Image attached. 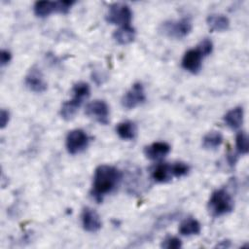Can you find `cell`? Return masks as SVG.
<instances>
[{
	"label": "cell",
	"instance_id": "1",
	"mask_svg": "<svg viewBox=\"0 0 249 249\" xmlns=\"http://www.w3.org/2000/svg\"><path fill=\"white\" fill-rule=\"evenodd\" d=\"M122 180L121 171L115 166L101 164L94 170L90 194L92 197L101 202L103 197L112 193Z\"/></svg>",
	"mask_w": 249,
	"mask_h": 249
},
{
	"label": "cell",
	"instance_id": "2",
	"mask_svg": "<svg viewBox=\"0 0 249 249\" xmlns=\"http://www.w3.org/2000/svg\"><path fill=\"white\" fill-rule=\"evenodd\" d=\"M89 86L85 82H79L73 86L72 94L73 97L70 100L65 101L60 109V116L65 121L72 120L77 114L79 108L85 99L89 96Z\"/></svg>",
	"mask_w": 249,
	"mask_h": 249
},
{
	"label": "cell",
	"instance_id": "3",
	"mask_svg": "<svg viewBox=\"0 0 249 249\" xmlns=\"http://www.w3.org/2000/svg\"><path fill=\"white\" fill-rule=\"evenodd\" d=\"M207 209L212 217L229 214L233 209V198L226 189H219L211 194Z\"/></svg>",
	"mask_w": 249,
	"mask_h": 249
},
{
	"label": "cell",
	"instance_id": "4",
	"mask_svg": "<svg viewBox=\"0 0 249 249\" xmlns=\"http://www.w3.org/2000/svg\"><path fill=\"white\" fill-rule=\"evenodd\" d=\"M160 32L170 38L181 39L186 37L192 31V22L189 18L178 20H167L161 23Z\"/></svg>",
	"mask_w": 249,
	"mask_h": 249
},
{
	"label": "cell",
	"instance_id": "5",
	"mask_svg": "<svg viewBox=\"0 0 249 249\" xmlns=\"http://www.w3.org/2000/svg\"><path fill=\"white\" fill-rule=\"evenodd\" d=\"M132 18V12L126 4L115 3L112 4L107 12L106 20L111 24L122 26L130 25Z\"/></svg>",
	"mask_w": 249,
	"mask_h": 249
},
{
	"label": "cell",
	"instance_id": "6",
	"mask_svg": "<svg viewBox=\"0 0 249 249\" xmlns=\"http://www.w3.org/2000/svg\"><path fill=\"white\" fill-rule=\"evenodd\" d=\"M66 150L71 155L83 152L89 145V136L83 129H73L66 136Z\"/></svg>",
	"mask_w": 249,
	"mask_h": 249
},
{
	"label": "cell",
	"instance_id": "7",
	"mask_svg": "<svg viewBox=\"0 0 249 249\" xmlns=\"http://www.w3.org/2000/svg\"><path fill=\"white\" fill-rule=\"evenodd\" d=\"M146 100L145 90L141 83H135L124 94L122 98V105L126 109H133Z\"/></svg>",
	"mask_w": 249,
	"mask_h": 249
},
{
	"label": "cell",
	"instance_id": "8",
	"mask_svg": "<svg viewBox=\"0 0 249 249\" xmlns=\"http://www.w3.org/2000/svg\"><path fill=\"white\" fill-rule=\"evenodd\" d=\"M86 114L101 124L109 123V107L104 100H93L86 106Z\"/></svg>",
	"mask_w": 249,
	"mask_h": 249
},
{
	"label": "cell",
	"instance_id": "9",
	"mask_svg": "<svg viewBox=\"0 0 249 249\" xmlns=\"http://www.w3.org/2000/svg\"><path fill=\"white\" fill-rule=\"evenodd\" d=\"M203 57V54L197 49V47L196 49H191L183 55L181 62L182 67L192 74H196L201 69Z\"/></svg>",
	"mask_w": 249,
	"mask_h": 249
},
{
	"label": "cell",
	"instance_id": "10",
	"mask_svg": "<svg viewBox=\"0 0 249 249\" xmlns=\"http://www.w3.org/2000/svg\"><path fill=\"white\" fill-rule=\"evenodd\" d=\"M25 86L33 92L41 93L47 89V83L44 80V76L39 68L32 67L27 73L25 80Z\"/></svg>",
	"mask_w": 249,
	"mask_h": 249
},
{
	"label": "cell",
	"instance_id": "11",
	"mask_svg": "<svg viewBox=\"0 0 249 249\" xmlns=\"http://www.w3.org/2000/svg\"><path fill=\"white\" fill-rule=\"evenodd\" d=\"M81 219L84 230L89 232H95L101 228V220L99 215L89 207L83 209Z\"/></svg>",
	"mask_w": 249,
	"mask_h": 249
},
{
	"label": "cell",
	"instance_id": "12",
	"mask_svg": "<svg viewBox=\"0 0 249 249\" xmlns=\"http://www.w3.org/2000/svg\"><path fill=\"white\" fill-rule=\"evenodd\" d=\"M170 152V146L166 142H154L144 148V155L151 160H160Z\"/></svg>",
	"mask_w": 249,
	"mask_h": 249
},
{
	"label": "cell",
	"instance_id": "13",
	"mask_svg": "<svg viewBox=\"0 0 249 249\" xmlns=\"http://www.w3.org/2000/svg\"><path fill=\"white\" fill-rule=\"evenodd\" d=\"M244 118L243 108L240 106L234 107L228 111L224 116L225 124L231 129H236L241 126Z\"/></svg>",
	"mask_w": 249,
	"mask_h": 249
},
{
	"label": "cell",
	"instance_id": "14",
	"mask_svg": "<svg viewBox=\"0 0 249 249\" xmlns=\"http://www.w3.org/2000/svg\"><path fill=\"white\" fill-rule=\"evenodd\" d=\"M135 29L131 25L122 26L115 30L113 34V38L120 45H127L130 44L135 38Z\"/></svg>",
	"mask_w": 249,
	"mask_h": 249
},
{
	"label": "cell",
	"instance_id": "15",
	"mask_svg": "<svg viewBox=\"0 0 249 249\" xmlns=\"http://www.w3.org/2000/svg\"><path fill=\"white\" fill-rule=\"evenodd\" d=\"M152 178L158 183H166L173 178L171 164L160 163L152 170Z\"/></svg>",
	"mask_w": 249,
	"mask_h": 249
},
{
	"label": "cell",
	"instance_id": "16",
	"mask_svg": "<svg viewBox=\"0 0 249 249\" xmlns=\"http://www.w3.org/2000/svg\"><path fill=\"white\" fill-rule=\"evenodd\" d=\"M116 132L120 138L124 140H132L135 138L137 133V128L134 123L130 121H124L116 126Z\"/></svg>",
	"mask_w": 249,
	"mask_h": 249
},
{
	"label": "cell",
	"instance_id": "17",
	"mask_svg": "<svg viewBox=\"0 0 249 249\" xmlns=\"http://www.w3.org/2000/svg\"><path fill=\"white\" fill-rule=\"evenodd\" d=\"M206 22L208 27L212 31H217V32L225 31L230 26L229 18L223 15H210L206 18Z\"/></svg>",
	"mask_w": 249,
	"mask_h": 249
},
{
	"label": "cell",
	"instance_id": "18",
	"mask_svg": "<svg viewBox=\"0 0 249 249\" xmlns=\"http://www.w3.org/2000/svg\"><path fill=\"white\" fill-rule=\"evenodd\" d=\"M200 224L195 218H187L179 226V232L184 236L198 234L200 232Z\"/></svg>",
	"mask_w": 249,
	"mask_h": 249
},
{
	"label": "cell",
	"instance_id": "19",
	"mask_svg": "<svg viewBox=\"0 0 249 249\" xmlns=\"http://www.w3.org/2000/svg\"><path fill=\"white\" fill-rule=\"evenodd\" d=\"M223 143V135L219 131H210L202 138V146L207 150H215Z\"/></svg>",
	"mask_w": 249,
	"mask_h": 249
},
{
	"label": "cell",
	"instance_id": "20",
	"mask_svg": "<svg viewBox=\"0 0 249 249\" xmlns=\"http://www.w3.org/2000/svg\"><path fill=\"white\" fill-rule=\"evenodd\" d=\"M34 14L39 18H46L55 12V2L38 1L33 7Z\"/></svg>",
	"mask_w": 249,
	"mask_h": 249
},
{
	"label": "cell",
	"instance_id": "21",
	"mask_svg": "<svg viewBox=\"0 0 249 249\" xmlns=\"http://www.w3.org/2000/svg\"><path fill=\"white\" fill-rule=\"evenodd\" d=\"M235 147L239 154L246 155L249 151L248 136L245 131H239L235 137Z\"/></svg>",
	"mask_w": 249,
	"mask_h": 249
},
{
	"label": "cell",
	"instance_id": "22",
	"mask_svg": "<svg viewBox=\"0 0 249 249\" xmlns=\"http://www.w3.org/2000/svg\"><path fill=\"white\" fill-rule=\"evenodd\" d=\"M171 169H172L173 177H176V178L183 177V176L187 175L190 171L189 165L186 164L185 162H182V161L172 163L171 164Z\"/></svg>",
	"mask_w": 249,
	"mask_h": 249
},
{
	"label": "cell",
	"instance_id": "23",
	"mask_svg": "<svg viewBox=\"0 0 249 249\" xmlns=\"http://www.w3.org/2000/svg\"><path fill=\"white\" fill-rule=\"evenodd\" d=\"M161 247L166 249H178L182 247V242L175 236H167L161 243Z\"/></svg>",
	"mask_w": 249,
	"mask_h": 249
},
{
	"label": "cell",
	"instance_id": "24",
	"mask_svg": "<svg viewBox=\"0 0 249 249\" xmlns=\"http://www.w3.org/2000/svg\"><path fill=\"white\" fill-rule=\"evenodd\" d=\"M196 47L201 52V53L203 54L204 57L209 55L212 53V51H213V44H212L211 40H209L207 38H205L202 41H200V43Z\"/></svg>",
	"mask_w": 249,
	"mask_h": 249
},
{
	"label": "cell",
	"instance_id": "25",
	"mask_svg": "<svg viewBox=\"0 0 249 249\" xmlns=\"http://www.w3.org/2000/svg\"><path fill=\"white\" fill-rule=\"evenodd\" d=\"M75 4L74 1H55V13L59 14H67L71 7Z\"/></svg>",
	"mask_w": 249,
	"mask_h": 249
},
{
	"label": "cell",
	"instance_id": "26",
	"mask_svg": "<svg viewBox=\"0 0 249 249\" xmlns=\"http://www.w3.org/2000/svg\"><path fill=\"white\" fill-rule=\"evenodd\" d=\"M9 120H10L9 112L5 109H2L0 112V126H1V128H4L8 124Z\"/></svg>",
	"mask_w": 249,
	"mask_h": 249
},
{
	"label": "cell",
	"instance_id": "27",
	"mask_svg": "<svg viewBox=\"0 0 249 249\" xmlns=\"http://www.w3.org/2000/svg\"><path fill=\"white\" fill-rule=\"evenodd\" d=\"M12 58V54L8 50H2L1 53H0V61H1V65L4 66L6 64H8L11 61Z\"/></svg>",
	"mask_w": 249,
	"mask_h": 249
},
{
	"label": "cell",
	"instance_id": "28",
	"mask_svg": "<svg viewBox=\"0 0 249 249\" xmlns=\"http://www.w3.org/2000/svg\"><path fill=\"white\" fill-rule=\"evenodd\" d=\"M231 245L229 240H223L220 244H217V247H229Z\"/></svg>",
	"mask_w": 249,
	"mask_h": 249
}]
</instances>
